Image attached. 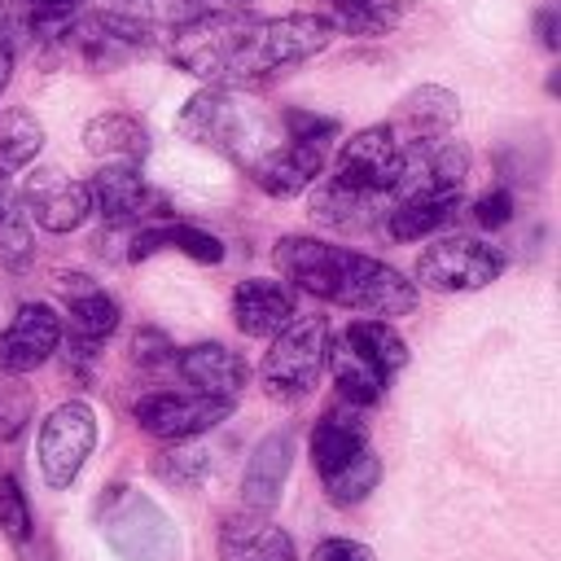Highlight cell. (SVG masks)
<instances>
[{
    "instance_id": "484cf974",
    "label": "cell",
    "mask_w": 561,
    "mask_h": 561,
    "mask_svg": "<svg viewBox=\"0 0 561 561\" xmlns=\"http://www.w3.org/2000/svg\"><path fill=\"white\" fill-rule=\"evenodd\" d=\"M162 250H180V254H188L197 263H224V241L215 232L197 228V224H153V228H140L131 237L127 259L140 263V259H153Z\"/></svg>"
},
{
    "instance_id": "f546056e",
    "label": "cell",
    "mask_w": 561,
    "mask_h": 561,
    "mask_svg": "<svg viewBox=\"0 0 561 561\" xmlns=\"http://www.w3.org/2000/svg\"><path fill=\"white\" fill-rule=\"evenodd\" d=\"M324 364L333 368L337 399H346V403H355V408H373V403L386 394V381H381L373 368H364V364H359L342 342H337V346H329Z\"/></svg>"
},
{
    "instance_id": "d6a6232c",
    "label": "cell",
    "mask_w": 561,
    "mask_h": 561,
    "mask_svg": "<svg viewBox=\"0 0 561 561\" xmlns=\"http://www.w3.org/2000/svg\"><path fill=\"white\" fill-rule=\"evenodd\" d=\"M110 9H118L127 18H140L153 31H175L188 18L206 13V0H110Z\"/></svg>"
},
{
    "instance_id": "8992f818",
    "label": "cell",
    "mask_w": 561,
    "mask_h": 561,
    "mask_svg": "<svg viewBox=\"0 0 561 561\" xmlns=\"http://www.w3.org/2000/svg\"><path fill=\"white\" fill-rule=\"evenodd\" d=\"M504 267H508V259L500 245H486L478 237H438L434 245H425L416 254L412 285L434 289V294H473V289H486L491 280H500Z\"/></svg>"
},
{
    "instance_id": "44dd1931",
    "label": "cell",
    "mask_w": 561,
    "mask_h": 561,
    "mask_svg": "<svg viewBox=\"0 0 561 561\" xmlns=\"http://www.w3.org/2000/svg\"><path fill=\"white\" fill-rule=\"evenodd\" d=\"M359 451H368V425H364V408L337 399L333 408H324V416L311 430V465L320 478L337 473L342 465H351Z\"/></svg>"
},
{
    "instance_id": "7402d4cb",
    "label": "cell",
    "mask_w": 561,
    "mask_h": 561,
    "mask_svg": "<svg viewBox=\"0 0 561 561\" xmlns=\"http://www.w3.org/2000/svg\"><path fill=\"white\" fill-rule=\"evenodd\" d=\"M219 561H298L294 539L267 513H237L219 530Z\"/></svg>"
},
{
    "instance_id": "ffe728a7",
    "label": "cell",
    "mask_w": 561,
    "mask_h": 561,
    "mask_svg": "<svg viewBox=\"0 0 561 561\" xmlns=\"http://www.w3.org/2000/svg\"><path fill=\"white\" fill-rule=\"evenodd\" d=\"M456 118H460V101L451 88L443 83H421L412 88L403 101H399V114H394V136L399 145H425V140H438V136H451L456 131Z\"/></svg>"
},
{
    "instance_id": "d6986e66",
    "label": "cell",
    "mask_w": 561,
    "mask_h": 561,
    "mask_svg": "<svg viewBox=\"0 0 561 561\" xmlns=\"http://www.w3.org/2000/svg\"><path fill=\"white\" fill-rule=\"evenodd\" d=\"M394 206L381 215L390 241H421L430 232H438L456 210H460V188H425V184H408L394 188Z\"/></svg>"
},
{
    "instance_id": "5b68a950",
    "label": "cell",
    "mask_w": 561,
    "mask_h": 561,
    "mask_svg": "<svg viewBox=\"0 0 561 561\" xmlns=\"http://www.w3.org/2000/svg\"><path fill=\"white\" fill-rule=\"evenodd\" d=\"M329 355V324L324 316H294L280 333H272V346L263 351L259 381L267 399L276 403H298L316 390Z\"/></svg>"
},
{
    "instance_id": "9c48e42d",
    "label": "cell",
    "mask_w": 561,
    "mask_h": 561,
    "mask_svg": "<svg viewBox=\"0 0 561 561\" xmlns=\"http://www.w3.org/2000/svg\"><path fill=\"white\" fill-rule=\"evenodd\" d=\"M232 408L237 403L210 399V394H197V390H149L131 403V416L149 438L184 443V438H197V434L215 430L219 421H228Z\"/></svg>"
},
{
    "instance_id": "603a6c76",
    "label": "cell",
    "mask_w": 561,
    "mask_h": 561,
    "mask_svg": "<svg viewBox=\"0 0 561 561\" xmlns=\"http://www.w3.org/2000/svg\"><path fill=\"white\" fill-rule=\"evenodd\" d=\"M83 149L101 162L140 167L149 158V127L127 110H105L83 123Z\"/></svg>"
},
{
    "instance_id": "52a82bcc",
    "label": "cell",
    "mask_w": 561,
    "mask_h": 561,
    "mask_svg": "<svg viewBox=\"0 0 561 561\" xmlns=\"http://www.w3.org/2000/svg\"><path fill=\"white\" fill-rule=\"evenodd\" d=\"M96 447V412L83 399H66L57 403L44 421H39V438H35V460H39V478L53 491H66L88 456Z\"/></svg>"
},
{
    "instance_id": "4fadbf2b",
    "label": "cell",
    "mask_w": 561,
    "mask_h": 561,
    "mask_svg": "<svg viewBox=\"0 0 561 561\" xmlns=\"http://www.w3.org/2000/svg\"><path fill=\"white\" fill-rule=\"evenodd\" d=\"M324 162H329L324 140H294V136H280V140L267 145L245 171H250V180H254L267 197L285 202V197H298L302 188H311V184L324 175Z\"/></svg>"
},
{
    "instance_id": "f1b7e54d",
    "label": "cell",
    "mask_w": 561,
    "mask_h": 561,
    "mask_svg": "<svg viewBox=\"0 0 561 561\" xmlns=\"http://www.w3.org/2000/svg\"><path fill=\"white\" fill-rule=\"evenodd\" d=\"M210 465H215V460H210V447L184 438V443H167L162 451H153L149 473H153L158 482L175 486V491H197V486L210 478Z\"/></svg>"
},
{
    "instance_id": "83f0119b",
    "label": "cell",
    "mask_w": 561,
    "mask_h": 561,
    "mask_svg": "<svg viewBox=\"0 0 561 561\" xmlns=\"http://www.w3.org/2000/svg\"><path fill=\"white\" fill-rule=\"evenodd\" d=\"M39 149H44V123L22 105L0 110V180L26 171Z\"/></svg>"
},
{
    "instance_id": "ab89813d",
    "label": "cell",
    "mask_w": 561,
    "mask_h": 561,
    "mask_svg": "<svg viewBox=\"0 0 561 561\" xmlns=\"http://www.w3.org/2000/svg\"><path fill=\"white\" fill-rule=\"evenodd\" d=\"M535 22H539V39H543V48L557 53V48H561V39H557V13H552V9H539Z\"/></svg>"
},
{
    "instance_id": "ac0fdd59",
    "label": "cell",
    "mask_w": 561,
    "mask_h": 561,
    "mask_svg": "<svg viewBox=\"0 0 561 561\" xmlns=\"http://www.w3.org/2000/svg\"><path fill=\"white\" fill-rule=\"evenodd\" d=\"M294 316H298V298H294V289L285 280H267V276L237 280V289H232V324L245 337H272Z\"/></svg>"
},
{
    "instance_id": "cb8c5ba5",
    "label": "cell",
    "mask_w": 561,
    "mask_h": 561,
    "mask_svg": "<svg viewBox=\"0 0 561 561\" xmlns=\"http://www.w3.org/2000/svg\"><path fill=\"white\" fill-rule=\"evenodd\" d=\"M342 346H346L364 368H373L386 386H390V377L408 364V342L399 337V329H394L390 320H373V316L351 320L346 333H342Z\"/></svg>"
},
{
    "instance_id": "d590c367",
    "label": "cell",
    "mask_w": 561,
    "mask_h": 561,
    "mask_svg": "<svg viewBox=\"0 0 561 561\" xmlns=\"http://www.w3.org/2000/svg\"><path fill=\"white\" fill-rule=\"evenodd\" d=\"M171 359H175V342H171L162 329L145 324V329L131 333V364H140V368H162V364H171Z\"/></svg>"
},
{
    "instance_id": "6da1fadb",
    "label": "cell",
    "mask_w": 561,
    "mask_h": 561,
    "mask_svg": "<svg viewBox=\"0 0 561 561\" xmlns=\"http://www.w3.org/2000/svg\"><path fill=\"white\" fill-rule=\"evenodd\" d=\"M333 22L324 13H280L254 18L232 9H206L171 31V61L206 83L245 88L276 79L333 44Z\"/></svg>"
},
{
    "instance_id": "5bb4252c",
    "label": "cell",
    "mask_w": 561,
    "mask_h": 561,
    "mask_svg": "<svg viewBox=\"0 0 561 561\" xmlns=\"http://www.w3.org/2000/svg\"><path fill=\"white\" fill-rule=\"evenodd\" d=\"M88 193L105 224H140L145 215H162V197L127 162H101V171L88 180Z\"/></svg>"
},
{
    "instance_id": "8d00e7d4",
    "label": "cell",
    "mask_w": 561,
    "mask_h": 561,
    "mask_svg": "<svg viewBox=\"0 0 561 561\" xmlns=\"http://www.w3.org/2000/svg\"><path fill=\"white\" fill-rule=\"evenodd\" d=\"M280 131L294 136V140H329V136H337V118L311 114V110H285L280 114Z\"/></svg>"
},
{
    "instance_id": "836d02e7",
    "label": "cell",
    "mask_w": 561,
    "mask_h": 561,
    "mask_svg": "<svg viewBox=\"0 0 561 561\" xmlns=\"http://www.w3.org/2000/svg\"><path fill=\"white\" fill-rule=\"evenodd\" d=\"M31 504H26V491L13 473H0V535L13 539V543H26L31 539Z\"/></svg>"
},
{
    "instance_id": "74e56055",
    "label": "cell",
    "mask_w": 561,
    "mask_h": 561,
    "mask_svg": "<svg viewBox=\"0 0 561 561\" xmlns=\"http://www.w3.org/2000/svg\"><path fill=\"white\" fill-rule=\"evenodd\" d=\"M473 219H478V228L500 232V228L513 219V193H508V188H491V193H482V197L473 202Z\"/></svg>"
},
{
    "instance_id": "4316f807",
    "label": "cell",
    "mask_w": 561,
    "mask_h": 561,
    "mask_svg": "<svg viewBox=\"0 0 561 561\" xmlns=\"http://www.w3.org/2000/svg\"><path fill=\"white\" fill-rule=\"evenodd\" d=\"M0 267L22 276L35 267V224L13 184L0 180Z\"/></svg>"
},
{
    "instance_id": "30bf717a",
    "label": "cell",
    "mask_w": 561,
    "mask_h": 561,
    "mask_svg": "<svg viewBox=\"0 0 561 561\" xmlns=\"http://www.w3.org/2000/svg\"><path fill=\"white\" fill-rule=\"evenodd\" d=\"M61 35H66V44H75V53L83 57V66H92V70H118L136 53H145L158 31L149 22H140V18H127L118 9H105V13H88L79 22H66Z\"/></svg>"
},
{
    "instance_id": "9a60e30c",
    "label": "cell",
    "mask_w": 561,
    "mask_h": 561,
    "mask_svg": "<svg viewBox=\"0 0 561 561\" xmlns=\"http://www.w3.org/2000/svg\"><path fill=\"white\" fill-rule=\"evenodd\" d=\"M57 294L66 302V324L61 329H70L75 342L101 346L118 329V316H123L118 298L105 285H96L88 272H61L57 276Z\"/></svg>"
},
{
    "instance_id": "e575fe53",
    "label": "cell",
    "mask_w": 561,
    "mask_h": 561,
    "mask_svg": "<svg viewBox=\"0 0 561 561\" xmlns=\"http://www.w3.org/2000/svg\"><path fill=\"white\" fill-rule=\"evenodd\" d=\"M83 0H22V13L35 35H61Z\"/></svg>"
},
{
    "instance_id": "3957f363",
    "label": "cell",
    "mask_w": 561,
    "mask_h": 561,
    "mask_svg": "<svg viewBox=\"0 0 561 561\" xmlns=\"http://www.w3.org/2000/svg\"><path fill=\"white\" fill-rule=\"evenodd\" d=\"M175 131L202 149H215L241 167H250L267 145L280 140V118H272L254 96H245L241 88H224V83H206L197 88L180 114H175Z\"/></svg>"
},
{
    "instance_id": "b9f144b4",
    "label": "cell",
    "mask_w": 561,
    "mask_h": 561,
    "mask_svg": "<svg viewBox=\"0 0 561 561\" xmlns=\"http://www.w3.org/2000/svg\"><path fill=\"white\" fill-rule=\"evenodd\" d=\"M0 4H4V0H0Z\"/></svg>"
},
{
    "instance_id": "4dcf8cb0",
    "label": "cell",
    "mask_w": 561,
    "mask_h": 561,
    "mask_svg": "<svg viewBox=\"0 0 561 561\" xmlns=\"http://www.w3.org/2000/svg\"><path fill=\"white\" fill-rule=\"evenodd\" d=\"M324 18L333 22V31H346V35L373 39V35L394 31L399 9H394L390 0H333V9H329Z\"/></svg>"
},
{
    "instance_id": "1f68e13d",
    "label": "cell",
    "mask_w": 561,
    "mask_h": 561,
    "mask_svg": "<svg viewBox=\"0 0 561 561\" xmlns=\"http://www.w3.org/2000/svg\"><path fill=\"white\" fill-rule=\"evenodd\" d=\"M320 482H324V491H329L333 504L351 508V504H359V500H368V495L377 491V482H381V460H377V451L368 447V451H359L351 465H342L337 473H329V478H320Z\"/></svg>"
},
{
    "instance_id": "f35d334b",
    "label": "cell",
    "mask_w": 561,
    "mask_h": 561,
    "mask_svg": "<svg viewBox=\"0 0 561 561\" xmlns=\"http://www.w3.org/2000/svg\"><path fill=\"white\" fill-rule=\"evenodd\" d=\"M316 561H373V548L359 539H324L316 543Z\"/></svg>"
},
{
    "instance_id": "d4e9b609",
    "label": "cell",
    "mask_w": 561,
    "mask_h": 561,
    "mask_svg": "<svg viewBox=\"0 0 561 561\" xmlns=\"http://www.w3.org/2000/svg\"><path fill=\"white\" fill-rule=\"evenodd\" d=\"M381 197H368V193H355L346 184H337L333 175L329 180H316V193H311V219L324 224V228H337V232H364L381 219Z\"/></svg>"
},
{
    "instance_id": "60d3db41",
    "label": "cell",
    "mask_w": 561,
    "mask_h": 561,
    "mask_svg": "<svg viewBox=\"0 0 561 561\" xmlns=\"http://www.w3.org/2000/svg\"><path fill=\"white\" fill-rule=\"evenodd\" d=\"M9 79H13V39H9V31L0 26V96H4Z\"/></svg>"
},
{
    "instance_id": "277c9868",
    "label": "cell",
    "mask_w": 561,
    "mask_h": 561,
    "mask_svg": "<svg viewBox=\"0 0 561 561\" xmlns=\"http://www.w3.org/2000/svg\"><path fill=\"white\" fill-rule=\"evenodd\" d=\"M96 530L123 561H180L184 552V539L171 513L153 495L123 482H114L96 500Z\"/></svg>"
},
{
    "instance_id": "ba28073f",
    "label": "cell",
    "mask_w": 561,
    "mask_h": 561,
    "mask_svg": "<svg viewBox=\"0 0 561 561\" xmlns=\"http://www.w3.org/2000/svg\"><path fill=\"white\" fill-rule=\"evenodd\" d=\"M333 180L368 197L394 193L403 180V145L394 127L373 123V127H359L351 140H342V149L333 153Z\"/></svg>"
},
{
    "instance_id": "7a4b0ae2",
    "label": "cell",
    "mask_w": 561,
    "mask_h": 561,
    "mask_svg": "<svg viewBox=\"0 0 561 561\" xmlns=\"http://www.w3.org/2000/svg\"><path fill=\"white\" fill-rule=\"evenodd\" d=\"M272 263L280 267L285 280L316 294L320 302H333L373 320H394L416 307V285L399 267L373 254H359L351 245H333L320 237H280L272 250Z\"/></svg>"
},
{
    "instance_id": "2e32d148",
    "label": "cell",
    "mask_w": 561,
    "mask_h": 561,
    "mask_svg": "<svg viewBox=\"0 0 561 561\" xmlns=\"http://www.w3.org/2000/svg\"><path fill=\"white\" fill-rule=\"evenodd\" d=\"M175 373L197 390V394H210V399H228L237 403V394L250 386V364L228 351L224 342H193L184 351H175Z\"/></svg>"
},
{
    "instance_id": "7c38bea8",
    "label": "cell",
    "mask_w": 561,
    "mask_h": 561,
    "mask_svg": "<svg viewBox=\"0 0 561 561\" xmlns=\"http://www.w3.org/2000/svg\"><path fill=\"white\" fill-rule=\"evenodd\" d=\"M61 311L48 302H22L9 320V329H0V377H22L35 373L39 364L53 359V351L61 346Z\"/></svg>"
},
{
    "instance_id": "e0dca14e",
    "label": "cell",
    "mask_w": 561,
    "mask_h": 561,
    "mask_svg": "<svg viewBox=\"0 0 561 561\" xmlns=\"http://www.w3.org/2000/svg\"><path fill=\"white\" fill-rule=\"evenodd\" d=\"M289 469H294V434L289 430L263 434L245 460V473H241V504L250 513H272L285 495Z\"/></svg>"
},
{
    "instance_id": "8fae6325",
    "label": "cell",
    "mask_w": 561,
    "mask_h": 561,
    "mask_svg": "<svg viewBox=\"0 0 561 561\" xmlns=\"http://www.w3.org/2000/svg\"><path fill=\"white\" fill-rule=\"evenodd\" d=\"M18 197H22L26 215H31V224H39L48 232H75L92 215L88 180H75L61 167H35V171H26Z\"/></svg>"
}]
</instances>
